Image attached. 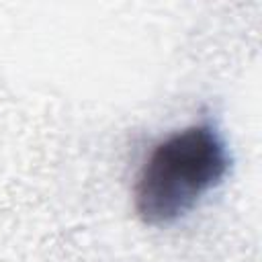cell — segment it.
I'll list each match as a JSON object with an SVG mask.
<instances>
[{
    "label": "cell",
    "mask_w": 262,
    "mask_h": 262,
    "mask_svg": "<svg viewBox=\"0 0 262 262\" xmlns=\"http://www.w3.org/2000/svg\"><path fill=\"white\" fill-rule=\"evenodd\" d=\"M227 168V147L213 127L192 125L168 135L137 176L133 196L139 219L149 225L176 221L221 182Z\"/></svg>",
    "instance_id": "obj_1"
}]
</instances>
